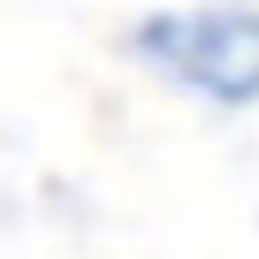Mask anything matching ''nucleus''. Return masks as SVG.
I'll return each mask as SVG.
<instances>
[{
  "instance_id": "f257e3e1",
  "label": "nucleus",
  "mask_w": 259,
  "mask_h": 259,
  "mask_svg": "<svg viewBox=\"0 0 259 259\" xmlns=\"http://www.w3.org/2000/svg\"><path fill=\"white\" fill-rule=\"evenodd\" d=\"M130 54H138L153 76H168L176 92L221 107V114L259 107V8H244V0L153 8L138 31H130Z\"/></svg>"
}]
</instances>
